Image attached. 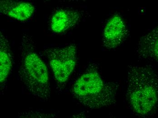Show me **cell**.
Returning <instances> with one entry per match:
<instances>
[{
	"instance_id": "obj_8",
	"label": "cell",
	"mask_w": 158,
	"mask_h": 118,
	"mask_svg": "<svg viewBox=\"0 0 158 118\" xmlns=\"http://www.w3.org/2000/svg\"><path fill=\"white\" fill-rule=\"evenodd\" d=\"M136 52L141 59L158 63V25L140 38Z\"/></svg>"
},
{
	"instance_id": "obj_7",
	"label": "cell",
	"mask_w": 158,
	"mask_h": 118,
	"mask_svg": "<svg viewBox=\"0 0 158 118\" xmlns=\"http://www.w3.org/2000/svg\"><path fill=\"white\" fill-rule=\"evenodd\" d=\"M35 10V6L28 2L11 0L0 2L1 13L17 21H27L32 17Z\"/></svg>"
},
{
	"instance_id": "obj_6",
	"label": "cell",
	"mask_w": 158,
	"mask_h": 118,
	"mask_svg": "<svg viewBox=\"0 0 158 118\" xmlns=\"http://www.w3.org/2000/svg\"><path fill=\"white\" fill-rule=\"evenodd\" d=\"M81 19V13L77 10L60 8L51 17L50 28L56 34H61L74 27Z\"/></svg>"
},
{
	"instance_id": "obj_11",
	"label": "cell",
	"mask_w": 158,
	"mask_h": 118,
	"mask_svg": "<svg viewBox=\"0 0 158 118\" xmlns=\"http://www.w3.org/2000/svg\"><path fill=\"white\" fill-rule=\"evenodd\" d=\"M70 118H87L86 113L85 111H81L79 113L73 115Z\"/></svg>"
},
{
	"instance_id": "obj_9",
	"label": "cell",
	"mask_w": 158,
	"mask_h": 118,
	"mask_svg": "<svg viewBox=\"0 0 158 118\" xmlns=\"http://www.w3.org/2000/svg\"><path fill=\"white\" fill-rule=\"evenodd\" d=\"M13 64L12 53L9 42L1 31L0 35V83L5 84L10 73Z\"/></svg>"
},
{
	"instance_id": "obj_2",
	"label": "cell",
	"mask_w": 158,
	"mask_h": 118,
	"mask_svg": "<svg viewBox=\"0 0 158 118\" xmlns=\"http://www.w3.org/2000/svg\"><path fill=\"white\" fill-rule=\"evenodd\" d=\"M18 75L28 92L42 101L49 100L51 84L48 68L36 50L31 35L24 33L20 46Z\"/></svg>"
},
{
	"instance_id": "obj_10",
	"label": "cell",
	"mask_w": 158,
	"mask_h": 118,
	"mask_svg": "<svg viewBox=\"0 0 158 118\" xmlns=\"http://www.w3.org/2000/svg\"><path fill=\"white\" fill-rule=\"evenodd\" d=\"M18 118H57L56 113L29 110L19 113Z\"/></svg>"
},
{
	"instance_id": "obj_4",
	"label": "cell",
	"mask_w": 158,
	"mask_h": 118,
	"mask_svg": "<svg viewBox=\"0 0 158 118\" xmlns=\"http://www.w3.org/2000/svg\"><path fill=\"white\" fill-rule=\"evenodd\" d=\"M43 54L53 73L58 89L63 90L77 65V46L71 44L63 47L48 48L44 49Z\"/></svg>"
},
{
	"instance_id": "obj_5",
	"label": "cell",
	"mask_w": 158,
	"mask_h": 118,
	"mask_svg": "<svg viewBox=\"0 0 158 118\" xmlns=\"http://www.w3.org/2000/svg\"><path fill=\"white\" fill-rule=\"evenodd\" d=\"M128 29L126 22L120 14L116 13L110 17L103 31V46L108 49L119 47L126 39Z\"/></svg>"
},
{
	"instance_id": "obj_12",
	"label": "cell",
	"mask_w": 158,
	"mask_h": 118,
	"mask_svg": "<svg viewBox=\"0 0 158 118\" xmlns=\"http://www.w3.org/2000/svg\"><path fill=\"white\" fill-rule=\"evenodd\" d=\"M118 118V117H114V118Z\"/></svg>"
},
{
	"instance_id": "obj_1",
	"label": "cell",
	"mask_w": 158,
	"mask_h": 118,
	"mask_svg": "<svg viewBox=\"0 0 158 118\" xmlns=\"http://www.w3.org/2000/svg\"><path fill=\"white\" fill-rule=\"evenodd\" d=\"M127 97L135 114L146 118L158 108V72L150 65L129 66Z\"/></svg>"
},
{
	"instance_id": "obj_3",
	"label": "cell",
	"mask_w": 158,
	"mask_h": 118,
	"mask_svg": "<svg viewBox=\"0 0 158 118\" xmlns=\"http://www.w3.org/2000/svg\"><path fill=\"white\" fill-rule=\"evenodd\" d=\"M118 84L109 82L101 75L99 67L90 63L72 85V96L81 104L98 109L115 104Z\"/></svg>"
}]
</instances>
